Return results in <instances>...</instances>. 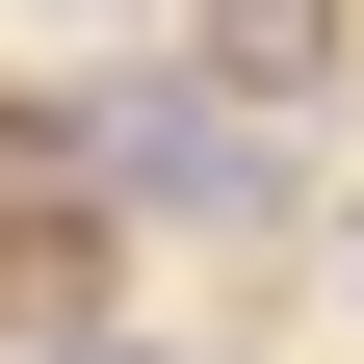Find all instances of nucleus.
I'll list each match as a JSON object with an SVG mask.
<instances>
[{"label": "nucleus", "instance_id": "f257e3e1", "mask_svg": "<svg viewBox=\"0 0 364 364\" xmlns=\"http://www.w3.org/2000/svg\"><path fill=\"white\" fill-rule=\"evenodd\" d=\"M105 156L156 182V208H260V130L235 105H105Z\"/></svg>", "mask_w": 364, "mask_h": 364}, {"label": "nucleus", "instance_id": "f03ea898", "mask_svg": "<svg viewBox=\"0 0 364 364\" xmlns=\"http://www.w3.org/2000/svg\"><path fill=\"white\" fill-rule=\"evenodd\" d=\"M208 78H235V105H287V78H312V0H208Z\"/></svg>", "mask_w": 364, "mask_h": 364}]
</instances>
